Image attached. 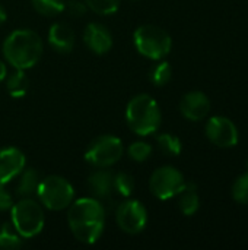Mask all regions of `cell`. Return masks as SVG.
I'll list each match as a JSON object with an SVG mask.
<instances>
[{"mask_svg": "<svg viewBox=\"0 0 248 250\" xmlns=\"http://www.w3.org/2000/svg\"><path fill=\"white\" fill-rule=\"evenodd\" d=\"M67 224L75 239L85 245H92L104 233L105 208L95 198H80L69 205Z\"/></svg>", "mask_w": 248, "mask_h": 250, "instance_id": "obj_1", "label": "cell"}, {"mask_svg": "<svg viewBox=\"0 0 248 250\" xmlns=\"http://www.w3.org/2000/svg\"><path fill=\"white\" fill-rule=\"evenodd\" d=\"M42 40L32 29H16L3 42V56L15 69H31L42 56Z\"/></svg>", "mask_w": 248, "mask_h": 250, "instance_id": "obj_2", "label": "cell"}, {"mask_svg": "<svg viewBox=\"0 0 248 250\" xmlns=\"http://www.w3.org/2000/svg\"><path fill=\"white\" fill-rule=\"evenodd\" d=\"M126 122L130 130L139 136L156 133L162 122L159 104L149 94L134 95L126 107Z\"/></svg>", "mask_w": 248, "mask_h": 250, "instance_id": "obj_3", "label": "cell"}, {"mask_svg": "<svg viewBox=\"0 0 248 250\" xmlns=\"http://www.w3.org/2000/svg\"><path fill=\"white\" fill-rule=\"evenodd\" d=\"M10 223L23 239L39 234L45 224L41 204L32 198H20V201L10 208Z\"/></svg>", "mask_w": 248, "mask_h": 250, "instance_id": "obj_4", "label": "cell"}, {"mask_svg": "<svg viewBox=\"0 0 248 250\" xmlns=\"http://www.w3.org/2000/svg\"><path fill=\"white\" fill-rule=\"evenodd\" d=\"M136 50L149 60H161L172 48L171 35L156 25H142L133 34Z\"/></svg>", "mask_w": 248, "mask_h": 250, "instance_id": "obj_5", "label": "cell"}, {"mask_svg": "<svg viewBox=\"0 0 248 250\" xmlns=\"http://www.w3.org/2000/svg\"><path fill=\"white\" fill-rule=\"evenodd\" d=\"M38 202L50 211H61L69 208L75 198L73 186L60 176H48L39 180L37 193Z\"/></svg>", "mask_w": 248, "mask_h": 250, "instance_id": "obj_6", "label": "cell"}, {"mask_svg": "<svg viewBox=\"0 0 248 250\" xmlns=\"http://www.w3.org/2000/svg\"><path fill=\"white\" fill-rule=\"evenodd\" d=\"M124 146L120 138L114 135H101L95 138L85 151V160L95 168H108L120 161Z\"/></svg>", "mask_w": 248, "mask_h": 250, "instance_id": "obj_7", "label": "cell"}, {"mask_svg": "<svg viewBox=\"0 0 248 250\" xmlns=\"http://www.w3.org/2000/svg\"><path fill=\"white\" fill-rule=\"evenodd\" d=\"M184 185L186 179L183 173L172 166H164L156 168L149 179L151 193L161 201L175 198L183 190Z\"/></svg>", "mask_w": 248, "mask_h": 250, "instance_id": "obj_8", "label": "cell"}, {"mask_svg": "<svg viewBox=\"0 0 248 250\" xmlns=\"http://www.w3.org/2000/svg\"><path fill=\"white\" fill-rule=\"evenodd\" d=\"M115 221L127 234H139L148 224V211L137 199H127L117 207Z\"/></svg>", "mask_w": 248, "mask_h": 250, "instance_id": "obj_9", "label": "cell"}, {"mask_svg": "<svg viewBox=\"0 0 248 250\" xmlns=\"http://www.w3.org/2000/svg\"><path fill=\"white\" fill-rule=\"evenodd\" d=\"M206 138L218 148H234L238 144V129L225 116H213L205 127Z\"/></svg>", "mask_w": 248, "mask_h": 250, "instance_id": "obj_10", "label": "cell"}, {"mask_svg": "<svg viewBox=\"0 0 248 250\" xmlns=\"http://www.w3.org/2000/svg\"><path fill=\"white\" fill-rule=\"evenodd\" d=\"M26 158L23 152L15 146L0 149V185H7L16 179L25 168Z\"/></svg>", "mask_w": 248, "mask_h": 250, "instance_id": "obj_11", "label": "cell"}, {"mask_svg": "<svg viewBox=\"0 0 248 250\" xmlns=\"http://www.w3.org/2000/svg\"><path fill=\"white\" fill-rule=\"evenodd\" d=\"M180 111L187 120L200 122L210 111V100L202 91H190L181 98Z\"/></svg>", "mask_w": 248, "mask_h": 250, "instance_id": "obj_12", "label": "cell"}, {"mask_svg": "<svg viewBox=\"0 0 248 250\" xmlns=\"http://www.w3.org/2000/svg\"><path fill=\"white\" fill-rule=\"evenodd\" d=\"M83 42L95 54H105L113 47V35L108 28L99 22H91L83 31Z\"/></svg>", "mask_w": 248, "mask_h": 250, "instance_id": "obj_13", "label": "cell"}, {"mask_svg": "<svg viewBox=\"0 0 248 250\" xmlns=\"http://www.w3.org/2000/svg\"><path fill=\"white\" fill-rule=\"evenodd\" d=\"M114 174L105 168H98L92 171L88 177V188L95 199L99 202H111L114 192L113 183Z\"/></svg>", "mask_w": 248, "mask_h": 250, "instance_id": "obj_14", "label": "cell"}, {"mask_svg": "<svg viewBox=\"0 0 248 250\" xmlns=\"http://www.w3.org/2000/svg\"><path fill=\"white\" fill-rule=\"evenodd\" d=\"M48 44L57 53H70L75 45V34L72 28L64 22L53 23L48 31Z\"/></svg>", "mask_w": 248, "mask_h": 250, "instance_id": "obj_15", "label": "cell"}, {"mask_svg": "<svg viewBox=\"0 0 248 250\" xmlns=\"http://www.w3.org/2000/svg\"><path fill=\"white\" fill-rule=\"evenodd\" d=\"M178 196V208L186 217L194 215L200 208V198L197 193V186L191 182H186L183 190Z\"/></svg>", "mask_w": 248, "mask_h": 250, "instance_id": "obj_16", "label": "cell"}, {"mask_svg": "<svg viewBox=\"0 0 248 250\" xmlns=\"http://www.w3.org/2000/svg\"><path fill=\"white\" fill-rule=\"evenodd\" d=\"M18 186H16V195L19 198H31L37 193L38 185H39V174L34 168H23L20 174L18 176Z\"/></svg>", "mask_w": 248, "mask_h": 250, "instance_id": "obj_17", "label": "cell"}, {"mask_svg": "<svg viewBox=\"0 0 248 250\" xmlns=\"http://www.w3.org/2000/svg\"><path fill=\"white\" fill-rule=\"evenodd\" d=\"M29 81L25 75V70L15 69L10 75L6 76V89L12 98H22L28 91Z\"/></svg>", "mask_w": 248, "mask_h": 250, "instance_id": "obj_18", "label": "cell"}, {"mask_svg": "<svg viewBox=\"0 0 248 250\" xmlns=\"http://www.w3.org/2000/svg\"><path fill=\"white\" fill-rule=\"evenodd\" d=\"M23 246V237L16 231L12 223H4L0 229V249L15 250Z\"/></svg>", "mask_w": 248, "mask_h": 250, "instance_id": "obj_19", "label": "cell"}, {"mask_svg": "<svg viewBox=\"0 0 248 250\" xmlns=\"http://www.w3.org/2000/svg\"><path fill=\"white\" fill-rule=\"evenodd\" d=\"M158 63H155L151 70H149V81L156 85V86H164L171 81L172 76V67L168 62H165L164 59L156 60Z\"/></svg>", "mask_w": 248, "mask_h": 250, "instance_id": "obj_20", "label": "cell"}, {"mask_svg": "<svg viewBox=\"0 0 248 250\" xmlns=\"http://www.w3.org/2000/svg\"><path fill=\"white\" fill-rule=\"evenodd\" d=\"M156 144H158V148L165 155H171V157H178L181 154V149H183L180 138H177L175 135H171V133L158 135L156 136Z\"/></svg>", "mask_w": 248, "mask_h": 250, "instance_id": "obj_21", "label": "cell"}, {"mask_svg": "<svg viewBox=\"0 0 248 250\" xmlns=\"http://www.w3.org/2000/svg\"><path fill=\"white\" fill-rule=\"evenodd\" d=\"M31 4L42 16H56L64 10L66 0H31Z\"/></svg>", "mask_w": 248, "mask_h": 250, "instance_id": "obj_22", "label": "cell"}, {"mask_svg": "<svg viewBox=\"0 0 248 250\" xmlns=\"http://www.w3.org/2000/svg\"><path fill=\"white\" fill-rule=\"evenodd\" d=\"M113 183H114V192L121 198H129L134 190V180L127 173L114 174Z\"/></svg>", "mask_w": 248, "mask_h": 250, "instance_id": "obj_23", "label": "cell"}, {"mask_svg": "<svg viewBox=\"0 0 248 250\" xmlns=\"http://www.w3.org/2000/svg\"><path fill=\"white\" fill-rule=\"evenodd\" d=\"M89 10L98 15H113L120 7V0H85Z\"/></svg>", "mask_w": 248, "mask_h": 250, "instance_id": "obj_24", "label": "cell"}, {"mask_svg": "<svg viewBox=\"0 0 248 250\" xmlns=\"http://www.w3.org/2000/svg\"><path fill=\"white\" fill-rule=\"evenodd\" d=\"M129 157L136 161V163H143L146 160H149L151 154H152V146L148 142H142V141H136L133 142L129 149H127Z\"/></svg>", "mask_w": 248, "mask_h": 250, "instance_id": "obj_25", "label": "cell"}, {"mask_svg": "<svg viewBox=\"0 0 248 250\" xmlns=\"http://www.w3.org/2000/svg\"><path fill=\"white\" fill-rule=\"evenodd\" d=\"M232 198L238 204L248 205V170L232 185Z\"/></svg>", "mask_w": 248, "mask_h": 250, "instance_id": "obj_26", "label": "cell"}, {"mask_svg": "<svg viewBox=\"0 0 248 250\" xmlns=\"http://www.w3.org/2000/svg\"><path fill=\"white\" fill-rule=\"evenodd\" d=\"M86 4L85 1H80V0H66V6H64V10H67L72 16L75 18H80L86 13Z\"/></svg>", "mask_w": 248, "mask_h": 250, "instance_id": "obj_27", "label": "cell"}, {"mask_svg": "<svg viewBox=\"0 0 248 250\" xmlns=\"http://www.w3.org/2000/svg\"><path fill=\"white\" fill-rule=\"evenodd\" d=\"M13 207V196L6 189V185H0V211H10Z\"/></svg>", "mask_w": 248, "mask_h": 250, "instance_id": "obj_28", "label": "cell"}, {"mask_svg": "<svg viewBox=\"0 0 248 250\" xmlns=\"http://www.w3.org/2000/svg\"><path fill=\"white\" fill-rule=\"evenodd\" d=\"M6 76H7V67H6V64L0 60V82L4 81Z\"/></svg>", "mask_w": 248, "mask_h": 250, "instance_id": "obj_29", "label": "cell"}, {"mask_svg": "<svg viewBox=\"0 0 248 250\" xmlns=\"http://www.w3.org/2000/svg\"><path fill=\"white\" fill-rule=\"evenodd\" d=\"M6 18H7V15H6V10H4V9H3V6L0 4V25H1V23H4Z\"/></svg>", "mask_w": 248, "mask_h": 250, "instance_id": "obj_30", "label": "cell"}, {"mask_svg": "<svg viewBox=\"0 0 248 250\" xmlns=\"http://www.w3.org/2000/svg\"><path fill=\"white\" fill-rule=\"evenodd\" d=\"M247 170H248V161H247Z\"/></svg>", "mask_w": 248, "mask_h": 250, "instance_id": "obj_31", "label": "cell"}]
</instances>
